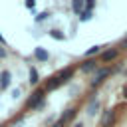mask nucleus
<instances>
[{
    "label": "nucleus",
    "mask_w": 127,
    "mask_h": 127,
    "mask_svg": "<svg viewBox=\"0 0 127 127\" xmlns=\"http://www.w3.org/2000/svg\"><path fill=\"white\" fill-rule=\"evenodd\" d=\"M113 71H115V69H113L111 65H103V67H99V69L93 73V77L89 79V87H91V89L99 87V85H101V83H103V81H105V79H107Z\"/></svg>",
    "instance_id": "f257e3e1"
},
{
    "label": "nucleus",
    "mask_w": 127,
    "mask_h": 127,
    "mask_svg": "<svg viewBox=\"0 0 127 127\" xmlns=\"http://www.w3.org/2000/svg\"><path fill=\"white\" fill-rule=\"evenodd\" d=\"M44 101H46V89L40 87V89H36V91L26 99V109H28V111H32V109H40V107L44 105Z\"/></svg>",
    "instance_id": "f03ea898"
},
{
    "label": "nucleus",
    "mask_w": 127,
    "mask_h": 127,
    "mask_svg": "<svg viewBox=\"0 0 127 127\" xmlns=\"http://www.w3.org/2000/svg\"><path fill=\"white\" fill-rule=\"evenodd\" d=\"M119 54H121V48H107V50H103V52L99 54V62H101V64H109V62L117 60Z\"/></svg>",
    "instance_id": "7ed1b4c3"
},
{
    "label": "nucleus",
    "mask_w": 127,
    "mask_h": 127,
    "mask_svg": "<svg viewBox=\"0 0 127 127\" xmlns=\"http://www.w3.org/2000/svg\"><path fill=\"white\" fill-rule=\"evenodd\" d=\"M79 69H81L83 73H95V71L99 69V62H97V60H93V58L83 60V62L79 64Z\"/></svg>",
    "instance_id": "20e7f679"
},
{
    "label": "nucleus",
    "mask_w": 127,
    "mask_h": 127,
    "mask_svg": "<svg viewBox=\"0 0 127 127\" xmlns=\"http://www.w3.org/2000/svg\"><path fill=\"white\" fill-rule=\"evenodd\" d=\"M60 85H64V83H62V79L58 77V73H54V75H50V77L44 81V85H42V87H44V89H46V93H48V91H54V89H58Z\"/></svg>",
    "instance_id": "39448f33"
},
{
    "label": "nucleus",
    "mask_w": 127,
    "mask_h": 127,
    "mask_svg": "<svg viewBox=\"0 0 127 127\" xmlns=\"http://www.w3.org/2000/svg\"><path fill=\"white\" fill-rule=\"evenodd\" d=\"M99 123H101V127H113V123H115V109H105L101 113Z\"/></svg>",
    "instance_id": "423d86ee"
},
{
    "label": "nucleus",
    "mask_w": 127,
    "mask_h": 127,
    "mask_svg": "<svg viewBox=\"0 0 127 127\" xmlns=\"http://www.w3.org/2000/svg\"><path fill=\"white\" fill-rule=\"evenodd\" d=\"M73 73H75V67L73 65H67V67H62L58 71V77L62 79V83H67L69 79H73Z\"/></svg>",
    "instance_id": "0eeeda50"
},
{
    "label": "nucleus",
    "mask_w": 127,
    "mask_h": 127,
    "mask_svg": "<svg viewBox=\"0 0 127 127\" xmlns=\"http://www.w3.org/2000/svg\"><path fill=\"white\" fill-rule=\"evenodd\" d=\"M12 83V73L8 69H4L0 73V89H8V85Z\"/></svg>",
    "instance_id": "6e6552de"
},
{
    "label": "nucleus",
    "mask_w": 127,
    "mask_h": 127,
    "mask_svg": "<svg viewBox=\"0 0 127 127\" xmlns=\"http://www.w3.org/2000/svg\"><path fill=\"white\" fill-rule=\"evenodd\" d=\"M34 56H36V60H40V62H48V60H50V54H48V50H44V48H36V50H34Z\"/></svg>",
    "instance_id": "1a4fd4ad"
},
{
    "label": "nucleus",
    "mask_w": 127,
    "mask_h": 127,
    "mask_svg": "<svg viewBox=\"0 0 127 127\" xmlns=\"http://www.w3.org/2000/svg\"><path fill=\"white\" fill-rule=\"evenodd\" d=\"M71 10H73L75 14H81V12L85 10V2H81V0H73V2H71Z\"/></svg>",
    "instance_id": "9d476101"
},
{
    "label": "nucleus",
    "mask_w": 127,
    "mask_h": 127,
    "mask_svg": "<svg viewBox=\"0 0 127 127\" xmlns=\"http://www.w3.org/2000/svg\"><path fill=\"white\" fill-rule=\"evenodd\" d=\"M103 50H101V46H91L87 52H85V60H89V58H93V56H97V54H101Z\"/></svg>",
    "instance_id": "9b49d317"
},
{
    "label": "nucleus",
    "mask_w": 127,
    "mask_h": 127,
    "mask_svg": "<svg viewBox=\"0 0 127 127\" xmlns=\"http://www.w3.org/2000/svg\"><path fill=\"white\" fill-rule=\"evenodd\" d=\"M38 81H40V73H38V69L32 65V67H30V83H32V85H38Z\"/></svg>",
    "instance_id": "f8f14e48"
},
{
    "label": "nucleus",
    "mask_w": 127,
    "mask_h": 127,
    "mask_svg": "<svg viewBox=\"0 0 127 127\" xmlns=\"http://www.w3.org/2000/svg\"><path fill=\"white\" fill-rule=\"evenodd\" d=\"M91 16H93V12H89V10H83V12L79 14V22H87V20H91Z\"/></svg>",
    "instance_id": "ddd939ff"
},
{
    "label": "nucleus",
    "mask_w": 127,
    "mask_h": 127,
    "mask_svg": "<svg viewBox=\"0 0 127 127\" xmlns=\"http://www.w3.org/2000/svg\"><path fill=\"white\" fill-rule=\"evenodd\" d=\"M97 109H99V103H97V101L89 103V107H87V115H95V113H97Z\"/></svg>",
    "instance_id": "4468645a"
},
{
    "label": "nucleus",
    "mask_w": 127,
    "mask_h": 127,
    "mask_svg": "<svg viewBox=\"0 0 127 127\" xmlns=\"http://www.w3.org/2000/svg\"><path fill=\"white\" fill-rule=\"evenodd\" d=\"M48 16H50V12H40V14H36V22H44V20H48Z\"/></svg>",
    "instance_id": "2eb2a0df"
},
{
    "label": "nucleus",
    "mask_w": 127,
    "mask_h": 127,
    "mask_svg": "<svg viewBox=\"0 0 127 127\" xmlns=\"http://www.w3.org/2000/svg\"><path fill=\"white\" fill-rule=\"evenodd\" d=\"M50 36H52L54 40H64V34H62L60 30H52V32H50Z\"/></svg>",
    "instance_id": "dca6fc26"
},
{
    "label": "nucleus",
    "mask_w": 127,
    "mask_h": 127,
    "mask_svg": "<svg viewBox=\"0 0 127 127\" xmlns=\"http://www.w3.org/2000/svg\"><path fill=\"white\" fill-rule=\"evenodd\" d=\"M6 56H8V50H6V48H4V44L0 42V60H4Z\"/></svg>",
    "instance_id": "f3484780"
},
{
    "label": "nucleus",
    "mask_w": 127,
    "mask_h": 127,
    "mask_svg": "<svg viewBox=\"0 0 127 127\" xmlns=\"http://www.w3.org/2000/svg\"><path fill=\"white\" fill-rule=\"evenodd\" d=\"M65 125H67V121H64V119L60 117V119H58V121H56V123H54L52 127H65Z\"/></svg>",
    "instance_id": "a211bd4d"
},
{
    "label": "nucleus",
    "mask_w": 127,
    "mask_h": 127,
    "mask_svg": "<svg viewBox=\"0 0 127 127\" xmlns=\"http://www.w3.org/2000/svg\"><path fill=\"white\" fill-rule=\"evenodd\" d=\"M93 8H95V2H93V0H89V2H85V10H89V12H91Z\"/></svg>",
    "instance_id": "6ab92c4d"
},
{
    "label": "nucleus",
    "mask_w": 127,
    "mask_h": 127,
    "mask_svg": "<svg viewBox=\"0 0 127 127\" xmlns=\"http://www.w3.org/2000/svg\"><path fill=\"white\" fill-rule=\"evenodd\" d=\"M121 93H123V97H125V101H127V83L123 85V91H121Z\"/></svg>",
    "instance_id": "aec40b11"
},
{
    "label": "nucleus",
    "mask_w": 127,
    "mask_h": 127,
    "mask_svg": "<svg viewBox=\"0 0 127 127\" xmlns=\"http://www.w3.org/2000/svg\"><path fill=\"white\" fill-rule=\"evenodd\" d=\"M121 50H125V52H127V38L121 42Z\"/></svg>",
    "instance_id": "412c9836"
},
{
    "label": "nucleus",
    "mask_w": 127,
    "mask_h": 127,
    "mask_svg": "<svg viewBox=\"0 0 127 127\" xmlns=\"http://www.w3.org/2000/svg\"><path fill=\"white\" fill-rule=\"evenodd\" d=\"M71 127H83V123H81V121H77V123H73Z\"/></svg>",
    "instance_id": "4be33fe9"
},
{
    "label": "nucleus",
    "mask_w": 127,
    "mask_h": 127,
    "mask_svg": "<svg viewBox=\"0 0 127 127\" xmlns=\"http://www.w3.org/2000/svg\"><path fill=\"white\" fill-rule=\"evenodd\" d=\"M0 42H2V44H4V38H2V34H0Z\"/></svg>",
    "instance_id": "5701e85b"
},
{
    "label": "nucleus",
    "mask_w": 127,
    "mask_h": 127,
    "mask_svg": "<svg viewBox=\"0 0 127 127\" xmlns=\"http://www.w3.org/2000/svg\"><path fill=\"white\" fill-rule=\"evenodd\" d=\"M0 127H8V125H0Z\"/></svg>",
    "instance_id": "b1692460"
}]
</instances>
